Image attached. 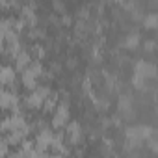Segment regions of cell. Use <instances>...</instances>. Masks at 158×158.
<instances>
[{
	"mask_svg": "<svg viewBox=\"0 0 158 158\" xmlns=\"http://www.w3.org/2000/svg\"><path fill=\"white\" fill-rule=\"evenodd\" d=\"M143 24H145V28H154V26H156V15L152 13V15H149V17H145V21H143Z\"/></svg>",
	"mask_w": 158,
	"mask_h": 158,
	"instance_id": "cell-10",
	"label": "cell"
},
{
	"mask_svg": "<svg viewBox=\"0 0 158 158\" xmlns=\"http://www.w3.org/2000/svg\"><path fill=\"white\" fill-rule=\"evenodd\" d=\"M32 52H34V56H37V58H43V56H45V48L39 47V45H35V47L32 48Z\"/></svg>",
	"mask_w": 158,
	"mask_h": 158,
	"instance_id": "cell-11",
	"label": "cell"
},
{
	"mask_svg": "<svg viewBox=\"0 0 158 158\" xmlns=\"http://www.w3.org/2000/svg\"><path fill=\"white\" fill-rule=\"evenodd\" d=\"M15 84V69L11 67H0V86Z\"/></svg>",
	"mask_w": 158,
	"mask_h": 158,
	"instance_id": "cell-7",
	"label": "cell"
},
{
	"mask_svg": "<svg viewBox=\"0 0 158 158\" xmlns=\"http://www.w3.org/2000/svg\"><path fill=\"white\" fill-rule=\"evenodd\" d=\"M19 99L10 89H0V108L2 110H17Z\"/></svg>",
	"mask_w": 158,
	"mask_h": 158,
	"instance_id": "cell-4",
	"label": "cell"
},
{
	"mask_svg": "<svg viewBox=\"0 0 158 158\" xmlns=\"http://www.w3.org/2000/svg\"><path fill=\"white\" fill-rule=\"evenodd\" d=\"M41 73H43L41 63L39 61H35V63L30 61V65L26 69H23V86L28 88V89H34L35 84H37V78L41 76Z\"/></svg>",
	"mask_w": 158,
	"mask_h": 158,
	"instance_id": "cell-1",
	"label": "cell"
},
{
	"mask_svg": "<svg viewBox=\"0 0 158 158\" xmlns=\"http://www.w3.org/2000/svg\"><path fill=\"white\" fill-rule=\"evenodd\" d=\"M65 134H67V138H69V141L73 145H78V143H80V139H82V128H80V125H78V123H69L67 121Z\"/></svg>",
	"mask_w": 158,
	"mask_h": 158,
	"instance_id": "cell-5",
	"label": "cell"
},
{
	"mask_svg": "<svg viewBox=\"0 0 158 158\" xmlns=\"http://www.w3.org/2000/svg\"><path fill=\"white\" fill-rule=\"evenodd\" d=\"M48 93H50V89H48V88H34V91H32V93L26 97V101H24L26 108L39 110V108L43 106L45 99L48 97Z\"/></svg>",
	"mask_w": 158,
	"mask_h": 158,
	"instance_id": "cell-2",
	"label": "cell"
},
{
	"mask_svg": "<svg viewBox=\"0 0 158 158\" xmlns=\"http://www.w3.org/2000/svg\"><path fill=\"white\" fill-rule=\"evenodd\" d=\"M0 121H2V119H0Z\"/></svg>",
	"mask_w": 158,
	"mask_h": 158,
	"instance_id": "cell-13",
	"label": "cell"
},
{
	"mask_svg": "<svg viewBox=\"0 0 158 158\" xmlns=\"http://www.w3.org/2000/svg\"><path fill=\"white\" fill-rule=\"evenodd\" d=\"M145 48H147V50H152V48H154V41H149V43L145 45Z\"/></svg>",
	"mask_w": 158,
	"mask_h": 158,
	"instance_id": "cell-12",
	"label": "cell"
},
{
	"mask_svg": "<svg viewBox=\"0 0 158 158\" xmlns=\"http://www.w3.org/2000/svg\"><path fill=\"white\" fill-rule=\"evenodd\" d=\"M138 45H139V35L138 34H132V35L127 37V47L128 48H136Z\"/></svg>",
	"mask_w": 158,
	"mask_h": 158,
	"instance_id": "cell-9",
	"label": "cell"
},
{
	"mask_svg": "<svg viewBox=\"0 0 158 158\" xmlns=\"http://www.w3.org/2000/svg\"><path fill=\"white\" fill-rule=\"evenodd\" d=\"M136 74H139V76H143V78H154L156 71H154V65H152V63L139 60V61L136 63Z\"/></svg>",
	"mask_w": 158,
	"mask_h": 158,
	"instance_id": "cell-6",
	"label": "cell"
},
{
	"mask_svg": "<svg viewBox=\"0 0 158 158\" xmlns=\"http://www.w3.org/2000/svg\"><path fill=\"white\" fill-rule=\"evenodd\" d=\"M67 121H69V106H67V102L56 104L54 117H52V127L54 128H61V127L67 125Z\"/></svg>",
	"mask_w": 158,
	"mask_h": 158,
	"instance_id": "cell-3",
	"label": "cell"
},
{
	"mask_svg": "<svg viewBox=\"0 0 158 158\" xmlns=\"http://www.w3.org/2000/svg\"><path fill=\"white\" fill-rule=\"evenodd\" d=\"M30 61H32V56H30V52H26L24 48L15 56V67L19 69V71H23V69H26L28 65H30Z\"/></svg>",
	"mask_w": 158,
	"mask_h": 158,
	"instance_id": "cell-8",
	"label": "cell"
}]
</instances>
